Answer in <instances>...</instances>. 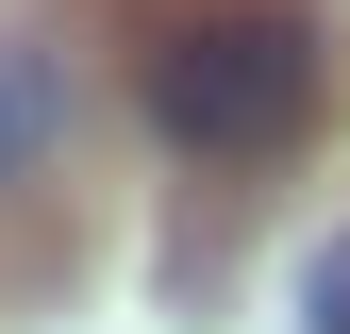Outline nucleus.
Wrapping results in <instances>:
<instances>
[{
    "mask_svg": "<svg viewBox=\"0 0 350 334\" xmlns=\"http://www.w3.org/2000/svg\"><path fill=\"white\" fill-rule=\"evenodd\" d=\"M317 117V34L284 0H234V17H184L150 51V134L167 151H284Z\"/></svg>",
    "mask_w": 350,
    "mask_h": 334,
    "instance_id": "1",
    "label": "nucleus"
},
{
    "mask_svg": "<svg viewBox=\"0 0 350 334\" xmlns=\"http://www.w3.org/2000/svg\"><path fill=\"white\" fill-rule=\"evenodd\" d=\"M51 151H67V67L33 34H0V184H33Z\"/></svg>",
    "mask_w": 350,
    "mask_h": 334,
    "instance_id": "2",
    "label": "nucleus"
},
{
    "mask_svg": "<svg viewBox=\"0 0 350 334\" xmlns=\"http://www.w3.org/2000/svg\"><path fill=\"white\" fill-rule=\"evenodd\" d=\"M300 334H350V234L317 250V284H300Z\"/></svg>",
    "mask_w": 350,
    "mask_h": 334,
    "instance_id": "3",
    "label": "nucleus"
}]
</instances>
